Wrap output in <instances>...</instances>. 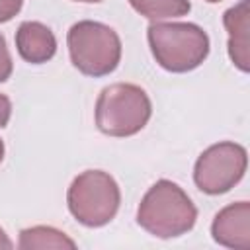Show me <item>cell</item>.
<instances>
[{
    "label": "cell",
    "mask_w": 250,
    "mask_h": 250,
    "mask_svg": "<svg viewBox=\"0 0 250 250\" xmlns=\"http://www.w3.org/2000/svg\"><path fill=\"white\" fill-rule=\"evenodd\" d=\"M14 244H12V240L8 238V234L4 232V229H0V250L4 248V250H10Z\"/></svg>",
    "instance_id": "obj_15"
},
{
    "label": "cell",
    "mask_w": 250,
    "mask_h": 250,
    "mask_svg": "<svg viewBox=\"0 0 250 250\" xmlns=\"http://www.w3.org/2000/svg\"><path fill=\"white\" fill-rule=\"evenodd\" d=\"M150 115V98L137 84H109L100 92L96 102V125L109 137H131L139 133Z\"/></svg>",
    "instance_id": "obj_3"
},
{
    "label": "cell",
    "mask_w": 250,
    "mask_h": 250,
    "mask_svg": "<svg viewBox=\"0 0 250 250\" xmlns=\"http://www.w3.org/2000/svg\"><path fill=\"white\" fill-rule=\"evenodd\" d=\"M2 158H4V143L0 139V162H2Z\"/></svg>",
    "instance_id": "obj_16"
},
{
    "label": "cell",
    "mask_w": 250,
    "mask_h": 250,
    "mask_svg": "<svg viewBox=\"0 0 250 250\" xmlns=\"http://www.w3.org/2000/svg\"><path fill=\"white\" fill-rule=\"evenodd\" d=\"M248 164L242 145L223 141L205 148L193 168L195 186L207 195H219L232 189L244 176Z\"/></svg>",
    "instance_id": "obj_6"
},
{
    "label": "cell",
    "mask_w": 250,
    "mask_h": 250,
    "mask_svg": "<svg viewBox=\"0 0 250 250\" xmlns=\"http://www.w3.org/2000/svg\"><path fill=\"white\" fill-rule=\"evenodd\" d=\"M205 2H211L213 4V2H221V0H205Z\"/></svg>",
    "instance_id": "obj_18"
},
{
    "label": "cell",
    "mask_w": 250,
    "mask_h": 250,
    "mask_svg": "<svg viewBox=\"0 0 250 250\" xmlns=\"http://www.w3.org/2000/svg\"><path fill=\"white\" fill-rule=\"evenodd\" d=\"M18 246L21 250H45V248H68L74 250L76 242L72 238H68L64 232L53 229V227H45V225H37V227H29L23 229L20 232V242Z\"/></svg>",
    "instance_id": "obj_10"
},
{
    "label": "cell",
    "mask_w": 250,
    "mask_h": 250,
    "mask_svg": "<svg viewBox=\"0 0 250 250\" xmlns=\"http://www.w3.org/2000/svg\"><path fill=\"white\" fill-rule=\"evenodd\" d=\"M10 76H12V57L4 35L0 33V82H6Z\"/></svg>",
    "instance_id": "obj_12"
},
{
    "label": "cell",
    "mask_w": 250,
    "mask_h": 250,
    "mask_svg": "<svg viewBox=\"0 0 250 250\" xmlns=\"http://www.w3.org/2000/svg\"><path fill=\"white\" fill-rule=\"evenodd\" d=\"M213 240L227 248H250V203L236 201L221 209L211 225Z\"/></svg>",
    "instance_id": "obj_7"
},
{
    "label": "cell",
    "mask_w": 250,
    "mask_h": 250,
    "mask_svg": "<svg viewBox=\"0 0 250 250\" xmlns=\"http://www.w3.org/2000/svg\"><path fill=\"white\" fill-rule=\"evenodd\" d=\"M154 61L168 72H189L209 55V37L195 23L154 21L146 29Z\"/></svg>",
    "instance_id": "obj_2"
},
{
    "label": "cell",
    "mask_w": 250,
    "mask_h": 250,
    "mask_svg": "<svg viewBox=\"0 0 250 250\" xmlns=\"http://www.w3.org/2000/svg\"><path fill=\"white\" fill-rule=\"evenodd\" d=\"M10 117H12V102L8 96L0 94V129L8 125Z\"/></svg>",
    "instance_id": "obj_14"
},
{
    "label": "cell",
    "mask_w": 250,
    "mask_h": 250,
    "mask_svg": "<svg viewBox=\"0 0 250 250\" xmlns=\"http://www.w3.org/2000/svg\"><path fill=\"white\" fill-rule=\"evenodd\" d=\"M23 0H0V23L10 21L16 14H20Z\"/></svg>",
    "instance_id": "obj_13"
},
{
    "label": "cell",
    "mask_w": 250,
    "mask_h": 250,
    "mask_svg": "<svg viewBox=\"0 0 250 250\" xmlns=\"http://www.w3.org/2000/svg\"><path fill=\"white\" fill-rule=\"evenodd\" d=\"M66 45L72 64L86 76H105L121 61V39L105 23L82 20L68 29Z\"/></svg>",
    "instance_id": "obj_4"
},
{
    "label": "cell",
    "mask_w": 250,
    "mask_h": 250,
    "mask_svg": "<svg viewBox=\"0 0 250 250\" xmlns=\"http://www.w3.org/2000/svg\"><path fill=\"white\" fill-rule=\"evenodd\" d=\"M133 10L152 21L166 18H180L191 10L189 0H129Z\"/></svg>",
    "instance_id": "obj_11"
},
{
    "label": "cell",
    "mask_w": 250,
    "mask_h": 250,
    "mask_svg": "<svg viewBox=\"0 0 250 250\" xmlns=\"http://www.w3.org/2000/svg\"><path fill=\"white\" fill-rule=\"evenodd\" d=\"M16 47L25 62L41 64L55 57L57 39L41 21H23L16 31Z\"/></svg>",
    "instance_id": "obj_8"
},
{
    "label": "cell",
    "mask_w": 250,
    "mask_h": 250,
    "mask_svg": "<svg viewBox=\"0 0 250 250\" xmlns=\"http://www.w3.org/2000/svg\"><path fill=\"white\" fill-rule=\"evenodd\" d=\"M74 2H90V4H96V2H102V0H74Z\"/></svg>",
    "instance_id": "obj_17"
},
{
    "label": "cell",
    "mask_w": 250,
    "mask_h": 250,
    "mask_svg": "<svg viewBox=\"0 0 250 250\" xmlns=\"http://www.w3.org/2000/svg\"><path fill=\"white\" fill-rule=\"evenodd\" d=\"M197 209L189 195L170 180L148 188L137 209V223L156 238H176L193 229Z\"/></svg>",
    "instance_id": "obj_1"
},
{
    "label": "cell",
    "mask_w": 250,
    "mask_h": 250,
    "mask_svg": "<svg viewBox=\"0 0 250 250\" xmlns=\"http://www.w3.org/2000/svg\"><path fill=\"white\" fill-rule=\"evenodd\" d=\"M70 215L84 227H104L119 211L121 191L113 176L104 170L78 174L66 193Z\"/></svg>",
    "instance_id": "obj_5"
},
{
    "label": "cell",
    "mask_w": 250,
    "mask_h": 250,
    "mask_svg": "<svg viewBox=\"0 0 250 250\" xmlns=\"http://www.w3.org/2000/svg\"><path fill=\"white\" fill-rule=\"evenodd\" d=\"M223 23L229 31V57L232 64L248 72V0H240L229 8L223 16Z\"/></svg>",
    "instance_id": "obj_9"
}]
</instances>
